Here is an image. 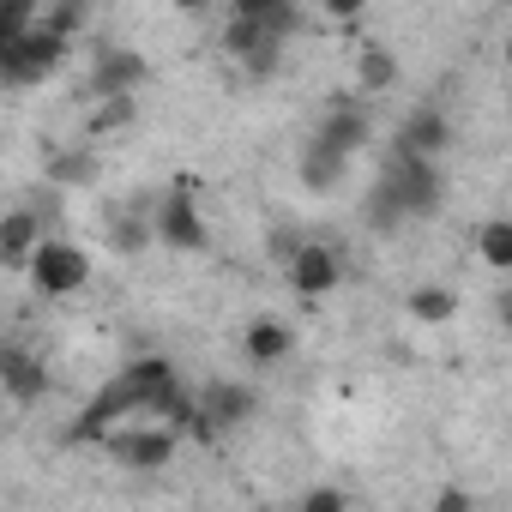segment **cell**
Wrapping results in <instances>:
<instances>
[{"label":"cell","instance_id":"6da1fadb","mask_svg":"<svg viewBox=\"0 0 512 512\" xmlns=\"http://www.w3.org/2000/svg\"><path fill=\"white\" fill-rule=\"evenodd\" d=\"M181 404H187V386L175 380V368H169L163 356H145V362L121 368V374L85 404V416L73 422L67 440H97V434H109L115 422H133V416H145V422H169Z\"/></svg>","mask_w":512,"mask_h":512},{"label":"cell","instance_id":"7a4b0ae2","mask_svg":"<svg viewBox=\"0 0 512 512\" xmlns=\"http://www.w3.org/2000/svg\"><path fill=\"white\" fill-rule=\"evenodd\" d=\"M296 25H302V13L284 7V0H241L235 19H229V31H223V49L241 61L247 79H272Z\"/></svg>","mask_w":512,"mask_h":512},{"label":"cell","instance_id":"3957f363","mask_svg":"<svg viewBox=\"0 0 512 512\" xmlns=\"http://www.w3.org/2000/svg\"><path fill=\"white\" fill-rule=\"evenodd\" d=\"M446 181L434 169V157H410V151H392L380 181H374V199H368V223L374 229H392L404 217H428L440 205Z\"/></svg>","mask_w":512,"mask_h":512},{"label":"cell","instance_id":"277c9868","mask_svg":"<svg viewBox=\"0 0 512 512\" xmlns=\"http://www.w3.org/2000/svg\"><path fill=\"white\" fill-rule=\"evenodd\" d=\"M61 55H67V43L55 31H43V19H37V31H25L19 43H0V79L7 85H37V79H49L61 67Z\"/></svg>","mask_w":512,"mask_h":512},{"label":"cell","instance_id":"5b68a950","mask_svg":"<svg viewBox=\"0 0 512 512\" xmlns=\"http://www.w3.org/2000/svg\"><path fill=\"white\" fill-rule=\"evenodd\" d=\"M85 278H91V260L73 241H43V253L31 260V284L43 296H73V290H85Z\"/></svg>","mask_w":512,"mask_h":512},{"label":"cell","instance_id":"8992f818","mask_svg":"<svg viewBox=\"0 0 512 512\" xmlns=\"http://www.w3.org/2000/svg\"><path fill=\"white\" fill-rule=\"evenodd\" d=\"M157 241L175 247V253L205 247V217H199V205H193V187H169V193L157 199Z\"/></svg>","mask_w":512,"mask_h":512},{"label":"cell","instance_id":"52a82bcc","mask_svg":"<svg viewBox=\"0 0 512 512\" xmlns=\"http://www.w3.org/2000/svg\"><path fill=\"white\" fill-rule=\"evenodd\" d=\"M175 428L169 422H145V428H127V434H109V452L127 464V470H163L175 458Z\"/></svg>","mask_w":512,"mask_h":512},{"label":"cell","instance_id":"ba28073f","mask_svg":"<svg viewBox=\"0 0 512 512\" xmlns=\"http://www.w3.org/2000/svg\"><path fill=\"white\" fill-rule=\"evenodd\" d=\"M145 55H133V49H97V61H91V91H97V103H115V97H133L139 85H145Z\"/></svg>","mask_w":512,"mask_h":512},{"label":"cell","instance_id":"9c48e42d","mask_svg":"<svg viewBox=\"0 0 512 512\" xmlns=\"http://www.w3.org/2000/svg\"><path fill=\"white\" fill-rule=\"evenodd\" d=\"M43 253V211L37 205H13L7 223H0V260L13 272H31V260Z\"/></svg>","mask_w":512,"mask_h":512},{"label":"cell","instance_id":"30bf717a","mask_svg":"<svg viewBox=\"0 0 512 512\" xmlns=\"http://www.w3.org/2000/svg\"><path fill=\"white\" fill-rule=\"evenodd\" d=\"M314 145H326V151H338V157L362 151V145H368V109H362L356 97H338V103L326 109V121H320Z\"/></svg>","mask_w":512,"mask_h":512},{"label":"cell","instance_id":"8fae6325","mask_svg":"<svg viewBox=\"0 0 512 512\" xmlns=\"http://www.w3.org/2000/svg\"><path fill=\"white\" fill-rule=\"evenodd\" d=\"M290 290L296 296H326V290H338V253L332 247H320V241H308L302 253H296V266H290Z\"/></svg>","mask_w":512,"mask_h":512},{"label":"cell","instance_id":"7c38bea8","mask_svg":"<svg viewBox=\"0 0 512 512\" xmlns=\"http://www.w3.org/2000/svg\"><path fill=\"white\" fill-rule=\"evenodd\" d=\"M446 139H452L446 115H440L434 103H422V109H410V121L398 127V145H392V151H410V157H440V151H446Z\"/></svg>","mask_w":512,"mask_h":512},{"label":"cell","instance_id":"4fadbf2b","mask_svg":"<svg viewBox=\"0 0 512 512\" xmlns=\"http://www.w3.org/2000/svg\"><path fill=\"white\" fill-rule=\"evenodd\" d=\"M0 380H7L13 404H37V398H43V386H49V368L13 344V350H0Z\"/></svg>","mask_w":512,"mask_h":512},{"label":"cell","instance_id":"5bb4252c","mask_svg":"<svg viewBox=\"0 0 512 512\" xmlns=\"http://www.w3.org/2000/svg\"><path fill=\"white\" fill-rule=\"evenodd\" d=\"M199 410H205L211 428H235V422L253 416V392H247V386H229V380H211V386L199 392Z\"/></svg>","mask_w":512,"mask_h":512},{"label":"cell","instance_id":"9a60e30c","mask_svg":"<svg viewBox=\"0 0 512 512\" xmlns=\"http://www.w3.org/2000/svg\"><path fill=\"white\" fill-rule=\"evenodd\" d=\"M151 235H157V217L145 211V199L109 217V247H115V253H139V247H145Z\"/></svg>","mask_w":512,"mask_h":512},{"label":"cell","instance_id":"2e32d148","mask_svg":"<svg viewBox=\"0 0 512 512\" xmlns=\"http://www.w3.org/2000/svg\"><path fill=\"white\" fill-rule=\"evenodd\" d=\"M344 163H350V157H338V151H326V145H308V151H302V187H308V193H332V187L344 181Z\"/></svg>","mask_w":512,"mask_h":512},{"label":"cell","instance_id":"e0dca14e","mask_svg":"<svg viewBox=\"0 0 512 512\" xmlns=\"http://www.w3.org/2000/svg\"><path fill=\"white\" fill-rule=\"evenodd\" d=\"M241 344H247L253 362H284V356H290V326H278V320H253V326L241 332Z\"/></svg>","mask_w":512,"mask_h":512},{"label":"cell","instance_id":"ac0fdd59","mask_svg":"<svg viewBox=\"0 0 512 512\" xmlns=\"http://www.w3.org/2000/svg\"><path fill=\"white\" fill-rule=\"evenodd\" d=\"M476 253L488 266H500V272H512V223L506 217H494V223H482L476 229Z\"/></svg>","mask_w":512,"mask_h":512},{"label":"cell","instance_id":"d6986e66","mask_svg":"<svg viewBox=\"0 0 512 512\" xmlns=\"http://www.w3.org/2000/svg\"><path fill=\"white\" fill-rule=\"evenodd\" d=\"M49 181H55V187H85V181H97V151H67V157H55V163H49Z\"/></svg>","mask_w":512,"mask_h":512},{"label":"cell","instance_id":"ffe728a7","mask_svg":"<svg viewBox=\"0 0 512 512\" xmlns=\"http://www.w3.org/2000/svg\"><path fill=\"white\" fill-rule=\"evenodd\" d=\"M452 308H458V296H452V290H434V284L410 296V314H416V320H428V326H440V320H452Z\"/></svg>","mask_w":512,"mask_h":512},{"label":"cell","instance_id":"44dd1931","mask_svg":"<svg viewBox=\"0 0 512 512\" xmlns=\"http://www.w3.org/2000/svg\"><path fill=\"white\" fill-rule=\"evenodd\" d=\"M398 79V61L386 49H362V91H386Z\"/></svg>","mask_w":512,"mask_h":512},{"label":"cell","instance_id":"7402d4cb","mask_svg":"<svg viewBox=\"0 0 512 512\" xmlns=\"http://www.w3.org/2000/svg\"><path fill=\"white\" fill-rule=\"evenodd\" d=\"M133 121V97H115V103H97L91 109V139H103V133H121Z\"/></svg>","mask_w":512,"mask_h":512},{"label":"cell","instance_id":"603a6c76","mask_svg":"<svg viewBox=\"0 0 512 512\" xmlns=\"http://www.w3.org/2000/svg\"><path fill=\"white\" fill-rule=\"evenodd\" d=\"M79 25H85V7H73V0H67V7H49V13H43V31H55L61 43H67Z\"/></svg>","mask_w":512,"mask_h":512},{"label":"cell","instance_id":"cb8c5ba5","mask_svg":"<svg viewBox=\"0 0 512 512\" xmlns=\"http://www.w3.org/2000/svg\"><path fill=\"white\" fill-rule=\"evenodd\" d=\"M302 512H350V500H344V488H308Z\"/></svg>","mask_w":512,"mask_h":512},{"label":"cell","instance_id":"d4e9b609","mask_svg":"<svg viewBox=\"0 0 512 512\" xmlns=\"http://www.w3.org/2000/svg\"><path fill=\"white\" fill-rule=\"evenodd\" d=\"M434 512H470V494H464V488H446V494L434 500Z\"/></svg>","mask_w":512,"mask_h":512},{"label":"cell","instance_id":"484cf974","mask_svg":"<svg viewBox=\"0 0 512 512\" xmlns=\"http://www.w3.org/2000/svg\"><path fill=\"white\" fill-rule=\"evenodd\" d=\"M500 326L512 332V290H500Z\"/></svg>","mask_w":512,"mask_h":512},{"label":"cell","instance_id":"4316f807","mask_svg":"<svg viewBox=\"0 0 512 512\" xmlns=\"http://www.w3.org/2000/svg\"><path fill=\"white\" fill-rule=\"evenodd\" d=\"M506 55H512V49H506Z\"/></svg>","mask_w":512,"mask_h":512}]
</instances>
